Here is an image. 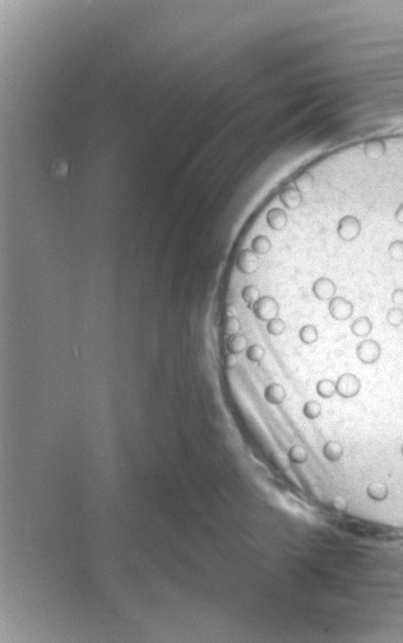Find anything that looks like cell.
Here are the masks:
<instances>
[{
	"instance_id": "cell-1",
	"label": "cell",
	"mask_w": 403,
	"mask_h": 643,
	"mask_svg": "<svg viewBox=\"0 0 403 643\" xmlns=\"http://www.w3.org/2000/svg\"><path fill=\"white\" fill-rule=\"evenodd\" d=\"M252 309L257 319L262 322H269L273 318L278 317L279 305L276 299L272 296H260Z\"/></svg>"
},
{
	"instance_id": "cell-2",
	"label": "cell",
	"mask_w": 403,
	"mask_h": 643,
	"mask_svg": "<svg viewBox=\"0 0 403 643\" xmlns=\"http://www.w3.org/2000/svg\"><path fill=\"white\" fill-rule=\"evenodd\" d=\"M337 233L343 242H354L361 233V222L356 216L347 214L339 220Z\"/></svg>"
},
{
	"instance_id": "cell-3",
	"label": "cell",
	"mask_w": 403,
	"mask_h": 643,
	"mask_svg": "<svg viewBox=\"0 0 403 643\" xmlns=\"http://www.w3.org/2000/svg\"><path fill=\"white\" fill-rule=\"evenodd\" d=\"M361 388V383L360 379L354 374H350V373H346V374H342L341 377L338 378L337 383H335V393H338L339 396L343 397V398H351V397L356 396L359 392H360Z\"/></svg>"
},
{
	"instance_id": "cell-4",
	"label": "cell",
	"mask_w": 403,
	"mask_h": 643,
	"mask_svg": "<svg viewBox=\"0 0 403 643\" xmlns=\"http://www.w3.org/2000/svg\"><path fill=\"white\" fill-rule=\"evenodd\" d=\"M329 314L333 319L344 322L354 314V304L342 296H334L329 302Z\"/></svg>"
},
{
	"instance_id": "cell-5",
	"label": "cell",
	"mask_w": 403,
	"mask_h": 643,
	"mask_svg": "<svg viewBox=\"0 0 403 643\" xmlns=\"http://www.w3.org/2000/svg\"><path fill=\"white\" fill-rule=\"evenodd\" d=\"M380 345L374 339H364L356 347V355L364 364H374L380 356Z\"/></svg>"
},
{
	"instance_id": "cell-6",
	"label": "cell",
	"mask_w": 403,
	"mask_h": 643,
	"mask_svg": "<svg viewBox=\"0 0 403 643\" xmlns=\"http://www.w3.org/2000/svg\"><path fill=\"white\" fill-rule=\"evenodd\" d=\"M236 267L244 274L254 273L259 267L257 253L253 252L252 249L241 250L238 255V259H236Z\"/></svg>"
},
{
	"instance_id": "cell-7",
	"label": "cell",
	"mask_w": 403,
	"mask_h": 643,
	"mask_svg": "<svg viewBox=\"0 0 403 643\" xmlns=\"http://www.w3.org/2000/svg\"><path fill=\"white\" fill-rule=\"evenodd\" d=\"M313 294L315 298L320 302H328L332 300L335 295V285L330 278L328 277H319L314 283H313Z\"/></svg>"
},
{
	"instance_id": "cell-8",
	"label": "cell",
	"mask_w": 403,
	"mask_h": 643,
	"mask_svg": "<svg viewBox=\"0 0 403 643\" xmlns=\"http://www.w3.org/2000/svg\"><path fill=\"white\" fill-rule=\"evenodd\" d=\"M279 201L286 207L287 209H298L303 203V196L301 192L296 188L286 187L279 190Z\"/></svg>"
},
{
	"instance_id": "cell-9",
	"label": "cell",
	"mask_w": 403,
	"mask_h": 643,
	"mask_svg": "<svg viewBox=\"0 0 403 643\" xmlns=\"http://www.w3.org/2000/svg\"><path fill=\"white\" fill-rule=\"evenodd\" d=\"M287 222H289V216L284 209L272 208L267 213V223L272 230H283L287 226Z\"/></svg>"
},
{
	"instance_id": "cell-10",
	"label": "cell",
	"mask_w": 403,
	"mask_h": 643,
	"mask_svg": "<svg viewBox=\"0 0 403 643\" xmlns=\"http://www.w3.org/2000/svg\"><path fill=\"white\" fill-rule=\"evenodd\" d=\"M264 398L268 403L281 404L286 399V391L278 383H271L264 391Z\"/></svg>"
},
{
	"instance_id": "cell-11",
	"label": "cell",
	"mask_w": 403,
	"mask_h": 643,
	"mask_svg": "<svg viewBox=\"0 0 403 643\" xmlns=\"http://www.w3.org/2000/svg\"><path fill=\"white\" fill-rule=\"evenodd\" d=\"M352 334L359 338H366L373 331V323H371L370 318L360 317L354 320V323L350 327Z\"/></svg>"
},
{
	"instance_id": "cell-12",
	"label": "cell",
	"mask_w": 403,
	"mask_h": 643,
	"mask_svg": "<svg viewBox=\"0 0 403 643\" xmlns=\"http://www.w3.org/2000/svg\"><path fill=\"white\" fill-rule=\"evenodd\" d=\"M323 454H324L325 459H328L329 462H337L341 459L342 454H343V447H342L341 443L335 442V440H329L323 447Z\"/></svg>"
},
{
	"instance_id": "cell-13",
	"label": "cell",
	"mask_w": 403,
	"mask_h": 643,
	"mask_svg": "<svg viewBox=\"0 0 403 643\" xmlns=\"http://www.w3.org/2000/svg\"><path fill=\"white\" fill-rule=\"evenodd\" d=\"M246 348H248V338H246L245 334L238 333L234 334V336H230V338L227 341L228 353L238 355V354L246 351Z\"/></svg>"
},
{
	"instance_id": "cell-14",
	"label": "cell",
	"mask_w": 403,
	"mask_h": 643,
	"mask_svg": "<svg viewBox=\"0 0 403 643\" xmlns=\"http://www.w3.org/2000/svg\"><path fill=\"white\" fill-rule=\"evenodd\" d=\"M299 338L303 343L305 345H313L315 342L318 341L319 338V333H318V328L314 326V324H306V326H303L299 331Z\"/></svg>"
},
{
	"instance_id": "cell-15",
	"label": "cell",
	"mask_w": 403,
	"mask_h": 643,
	"mask_svg": "<svg viewBox=\"0 0 403 643\" xmlns=\"http://www.w3.org/2000/svg\"><path fill=\"white\" fill-rule=\"evenodd\" d=\"M296 185V189L300 190V192H309L314 188L315 185V179L314 177L309 172V171H305V172H301L300 175L295 178L294 180Z\"/></svg>"
},
{
	"instance_id": "cell-16",
	"label": "cell",
	"mask_w": 403,
	"mask_h": 643,
	"mask_svg": "<svg viewBox=\"0 0 403 643\" xmlns=\"http://www.w3.org/2000/svg\"><path fill=\"white\" fill-rule=\"evenodd\" d=\"M272 249V243L265 235H258L252 242V250L257 254H267Z\"/></svg>"
},
{
	"instance_id": "cell-17",
	"label": "cell",
	"mask_w": 403,
	"mask_h": 643,
	"mask_svg": "<svg viewBox=\"0 0 403 643\" xmlns=\"http://www.w3.org/2000/svg\"><path fill=\"white\" fill-rule=\"evenodd\" d=\"M241 298L245 302V304L248 305L249 308H253V305L257 303L258 299L260 298V293H259V288L257 287L255 285H248L243 288L241 291Z\"/></svg>"
},
{
	"instance_id": "cell-18",
	"label": "cell",
	"mask_w": 403,
	"mask_h": 643,
	"mask_svg": "<svg viewBox=\"0 0 403 643\" xmlns=\"http://www.w3.org/2000/svg\"><path fill=\"white\" fill-rule=\"evenodd\" d=\"M289 459L295 464L305 463L308 461V452L303 445H294L290 448Z\"/></svg>"
},
{
	"instance_id": "cell-19",
	"label": "cell",
	"mask_w": 403,
	"mask_h": 643,
	"mask_svg": "<svg viewBox=\"0 0 403 643\" xmlns=\"http://www.w3.org/2000/svg\"><path fill=\"white\" fill-rule=\"evenodd\" d=\"M317 393L322 398H330L335 394V383L330 379H322L317 384Z\"/></svg>"
},
{
	"instance_id": "cell-20",
	"label": "cell",
	"mask_w": 403,
	"mask_h": 643,
	"mask_svg": "<svg viewBox=\"0 0 403 643\" xmlns=\"http://www.w3.org/2000/svg\"><path fill=\"white\" fill-rule=\"evenodd\" d=\"M385 319H387V323L389 324V326L394 327V328H397V327L402 326V324H403V309L400 307L390 308V309L388 310Z\"/></svg>"
},
{
	"instance_id": "cell-21",
	"label": "cell",
	"mask_w": 403,
	"mask_h": 643,
	"mask_svg": "<svg viewBox=\"0 0 403 643\" xmlns=\"http://www.w3.org/2000/svg\"><path fill=\"white\" fill-rule=\"evenodd\" d=\"M245 354L246 359L249 361H252V363H260L264 359L265 350L259 343H254V345H250L249 347L246 348Z\"/></svg>"
},
{
	"instance_id": "cell-22",
	"label": "cell",
	"mask_w": 403,
	"mask_h": 643,
	"mask_svg": "<svg viewBox=\"0 0 403 643\" xmlns=\"http://www.w3.org/2000/svg\"><path fill=\"white\" fill-rule=\"evenodd\" d=\"M303 414L309 420H315L322 415V406L317 401H308L304 404Z\"/></svg>"
},
{
	"instance_id": "cell-23",
	"label": "cell",
	"mask_w": 403,
	"mask_h": 643,
	"mask_svg": "<svg viewBox=\"0 0 403 643\" xmlns=\"http://www.w3.org/2000/svg\"><path fill=\"white\" fill-rule=\"evenodd\" d=\"M267 331L272 336H281L286 331V323H284L283 319H281V318H273L269 322H267Z\"/></svg>"
},
{
	"instance_id": "cell-24",
	"label": "cell",
	"mask_w": 403,
	"mask_h": 643,
	"mask_svg": "<svg viewBox=\"0 0 403 643\" xmlns=\"http://www.w3.org/2000/svg\"><path fill=\"white\" fill-rule=\"evenodd\" d=\"M388 254L392 261L402 262L403 261V240H394L388 247Z\"/></svg>"
},
{
	"instance_id": "cell-25",
	"label": "cell",
	"mask_w": 403,
	"mask_h": 643,
	"mask_svg": "<svg viewBox=\"0 0 403 643\" xmlns=\"http://www.w3.org/2000/svg\"><path fill=\"white\" fill-rule=\"evenodd\" d=\"M241 331V324H240V320L238 319L236 317H230V318H226L225 322H223V332L228 336H234V334H238L240 333Z\"/></svg>"
},
{
	"instance_id": "cell-26",
	"label": "cell",
	"mask_w": 403,
	"mask_h": 643,
	"mask_svg": "<svg viewBox=\"0 0 403 643\" xmlns=\"http://www.w3.org/2000/svg\"><path fill=\"white\" fill-rule=\"evenodd\" d=\"M392 303L394 304V307H403V288H395L394 291L392 293Z\"/></svg>"
},
{
	"instance_id": "cell-27",
	"label": "cell",
	"mask_w": 403,
	"mask_h": 643,
	"mask_svg": "<svg viewBox=\"0 0 403 643\" xmlns=\"http://www.w3.org/2000/svg\"><path fill=\"white\" fill-rule=\"evenodd\" d=\"M226 318H230V317H235L236 314V307L234 304H226L225 307V312H223Z\"/></svg>"
},
{
	"instance_id": "cell-28",
	"label": "cell",
	"mask_w": 403,
	"mask_h": 643,
	"mask_svg": "<svg viewBox=\"0 0 403 643\" xmlns=\"http://www.w3.org/2000/svg\"><path fill=\"white\" fill-rule=\"evenodd\" d=\"M236 365V355L235 354H231L228 353L227 356H226V367L227 368H234Z\"/></svg>"
},
{
	"instance_id": "cell-29",
	"label": "cell",
	"mask_w": 403,
	"mask_h": 643,
	"mask_svg": "<svg viewBox=\"0 0 403 643\" xmlns=\"http://www.w3.org/2000/svg\"><path fill=\"white\" fill-rule=\"evenodd\" d=\"M394 217H395V221H397L398 223L403 225V203L399 204V207L397 208V211H395V213H394Z\"/></svg>"
},
{
	"instance_id": "cell-30",
	"label": "cell",
	"mask_w": 403,
	"mask_h": 643,
	"mask_svg": "<svg viewBox=\"0 0 403 643\" xmlns=\"http://www.w3.org/2000/svg\"><path fill=\"white\" fill-rule=\"evenodd\" d=\"M400 451H402V454H403V445H402V448H400Z\"/></svg>"
}]
</instances>
